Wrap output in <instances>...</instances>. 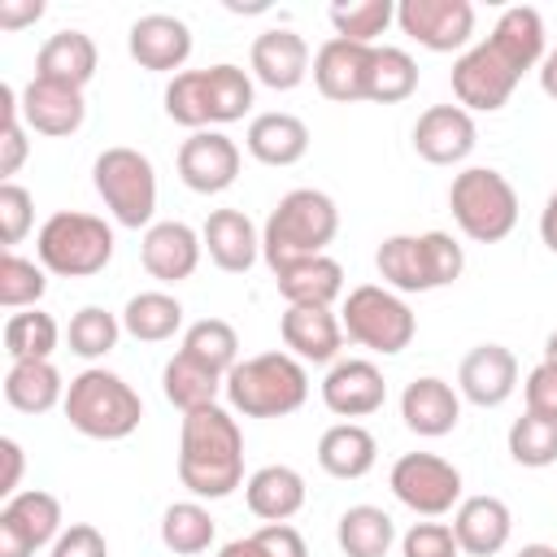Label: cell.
<instances>
[{"instance_id": "obj_53", "label": "cell", "mask_w": 557, "mask_h": 557, "mask_svg": "<svg viewBox=\"0 0 557 557\" xmlns=\"http://www.w3.org/2000/svg\"><path fill=\"white\" fill-rule=\"evenodd\" d=\"M218 557H270V553L257 544V535H239V540L222 544V548H218Z\"/></svg>"}, {"instance_id": "obj_8", "label": "cell", "mask_w": 557, "mask_h": 557, "mask_svg": "<svg viewBox=\"0 0 557 557\" xmlns=\"http://www.w3.org/2000/svg\"><path fill=\"white\" fill-rule=\"evenodd\" d=\"M448 209H453L457 231L474 244H500L518 226V191L492 165H470L453 174Z\"/></svg>"}, {"instance_id": "obj_5", "label": "cell", "mask_w": 557, "mask_h": 557, "mask_svg": "<svg viewBox=\"0 0 557 557\" xmlns=\"http://www.w3.org/2000/svg\"><path fill=\"white\" fill-rule=\"evenodd\" d=\"M374 265L383 274V287L413 296L435 292L461 278L466 252L448 231H422V235H387L374 252Z\"/></svg>"}, {"instance_id": "obj_30", "label": "cell", "mask_w": 557, "mask_h": 557, "mask_svg": "<svg viewBox=\"0 0 557 557\" xmlns=\"http://www.w3.org/2000/svg\"><path fill=\"white\" fill-rule=\"evenodd\" d=\"M379 461V440L361 422H335L318 440V466L331 479H366Z\"/></svg>"}, {"instance_id": "obj_9", "label": "cell", "mask_w": 557, "mask_h": 557, "mask_svg": "<svg viewBox=\"0 0 557 557\" xmlns=\"http://www.w3.org/2000/svg\"><path fill=\"white\" fill-rule=\"evenodd\" d=\"M91 183H96V196L104 200V209L113 213L117 226H131V231H148L152 226V213H157V170L152 161L139 152V148H104L91 165Z\"/></svg>"}, {"instance_id": "obj_17", "label": "cell", "mask_w": 557, "mask_h": 557, "mask_svg": "<svg viewBox=\"0 0 557 557\" xmlns=\"http://www.w3.org/2000/svg\"><path fill=\"white\" fill-rule=\"evenodd\" d=\"M283 348L305 366H335L344 344V322L326 305H287L278 318Z\"/></svg>"}, {"instance_id": "obj_6", "label": "cell", "mask_w": 557, "mask_h": 557, "mask_svg": "<svg viewBox=\"0 0 557 557\" xmlns=\"http://www.w3.org/2000/svg\"><path fill=\"white\" fill-rule=\"evenodd\" d=\"M61 409L70 426L87 440H126L139 431V418H144L139 392L104 366H87L83 374H74Z\"/></svg>"}, {"instance_id": "obj_42", "label": "cell", "mask_w": 557, "mask_h": 557, "mask_svg": "<svg viewBox=\"0 0 557 557\" xmlns=\"http://www.w3.org/2000/svg\"><path fill=\"white\" fill-rule=\"evenodd\" d=\"M326 17H331L339 39L374 48V39L396 22V4L392 0H348V4H331Z\"/></svg>"}, {"instance_id": "obj_31", "label": "cell", "mask_w": 557, "mask_h": 557, "mask_svg": "<svg viewBox=\"0 0 557 557\" xmlns=\"http://www.w3.org/2000/svg\"><path fill=\"white\" fill-rule=\"evenodd\" d=\"M274 287L287 305H335L344 296V265L335 257H309L274 274Z\"/></svg>"}, {"instance_id": "obj_40", "label": "cell", "mask_w": 557, "mask_h": 557, "mask_svg": "<svg viewBox=\"0 0 557 557\" xmlns=\"http://www.w3.org/2000/svg\"><path fill=\"white\" fill-rule=\"evenodd\" d=\"M418 91V61L405 48L374 44V65H370V100L374 104H400Z\"/></svg>"}, {"instance_id": "obj_56", "label": "cell", "mask_w": 557, "mask_h": 557, "mask_svg": "<svg viewBox=\"0 0 557 557\" xmlns=\"http://www.w3.org/2000/svg\"><path fill=\"white\" fill-rule=\"evenodd\" d=\"M544 361H553V366H557V331L544 339Z\"/></svg>"}, {"instance_id": "obj_20", "label": "cell", "mask_w": 557, "mask_h": 557, "mask_svg": "<svg viewBox=\"0 0 557 557\" xmlns=\"http://www.w3.org/2000/svg\"><path fill=\"white\" fill-rule=\"evenodd\" d=\"M513 387H518V357L505 344H479L457 366V392L479 409L505 405Z\"/></svg>"}, {"instance_id": "obj_18", "label": "cell", "mask_w": 557, "mask_h": 557, "mask_svg": "<svg viewBox=\"0 0 557 557\" xmlns=\"http://www.w3.org/2000/svg\"><path fill=\"white\" fill-rule=\"evenodd\" d=\"M387 400V383H383V370L366 357H344L326 370L322 379V405L335 413V418H370L379 413Z\"/></svg>"}, {"instance_id": "obj_39", "label": "cell", "mask_w": 557, "mask_h": 557, "mask_svg": "<svg viewBox=\"0 0 557 557\" xmlns=\"http://www.w3.org/2000/svg\"><path fill=\"white\" fill-rule=\"evenodd\" d=\"M117 339H122V318L109 313V309H100V305H83V309L70 318V326H65V344H70V352L83 357V361L109 357V352L117 348Z\"/></svg>"}, {"instance_id": "obj_1", "label": "cell", "mask_w": 557, "mask_h": 557, "mask_svg": "<svg viewBox=\"0 0 557 557\" xmlns=\"http://www.w3.org/2000/svg\"><path fill=\"white\" fill-rule=\"evenodd\" d=\"M544 17L531 4H513L496 17L492 35L453 61V96L470 113H496L509 104L527 70L544 61Z\"/></svg>"}, {"instance_id": "obj_41", "label": "cell", "mask_w": 557, "mask_h": 557, "mask_svg": "<svg viewBox=\"0 0 557 557\" xmlns=\"http://www.w3.org/2000/svg\"><path fill=\"white\" fill-rule=\"evenodd\" d=\"M205 83H209V113H213V126L239 122V117L252 109V78H248V70H239V65H231V61H218V65H205Z\"/></svg>"}, {"instance_id": "obj_13", "label": "cell", "mask_w": 557, "mask_h": 557, "mask_svg": "<svg viewBox=\"0 0 557 557\" xmlns=\"http://www.w3.org/2000/svg\"><path fill=\"white\" fill-rule=\"evenodd\" d=\"M396 26L426 52H457L474 35V4L470 0H400Z\"/></svg>"}, {"instance_id": "obj_29", "label": "cell", "mask_w": 557, "mask_h": 557, "mask_svg": "<svg viewBox=\"0 0 557 557\" xmlns=\"http://www.w3.org/2000/svg\"><path fill=\"white\" fill-rule=\"evenodd\" d=\"M244 500L261 522H287L305 509V474L292 466H261L244 479Z\"/></svg>"}, {"instance_id": "obj_38", "label": "cell", "mask_w": 557, "mask_h": 557, "mask_svg": "<svg viewBox=\"0 0 557 557\" xmlns=\"http://www.w3.org/2000/svg\"><path fill=\"white\" fill-rule=\"evenodd\" d=\"M187 357H196L200 366H209L213 374H231L235 366H239V335H235V326L231 322H222V318H200V322H191L187 331H183V344H178Z\"/></svg>"}, {"instance_id": "obj_3", "label": "cell", "mask_w": 557, "mask_h": 557, "mask_svg": "<svg viewBox=\"0 0 557 557\" xmlns=\"http://www.w3.org/2000/svg\"><path fill=\"white\" fill-rule=\"evenodd\" d=\"M335 231H339L335 200L318 187H296L270 209V218L261 226V257H265L270 274H278L296 261L322 257L326 244L335 239Z\"/></svg>"}, {"instance_id": "obj_46", "label": "cell", "mask_w": 557, "mask_h": 557, "mask_svg": "<svg viewBox=\"0 0 557 557\" xmlns=\"http://www.w3.org/2000/svg\"><path fill=\"white\" fill-rule=\"evenodd\" d=\"M457 535L448 522H413L400 535V557H457Z\"/></svg>"}, {"instance_id": "obj_34", "label": "cell", "mask_w": 557, "mask_h": 557, "mask_svg": "<svg viewBox=\"0 0 557 557\" xmlns=\"http://www.w3.org/2000/svg\"><path fill=\"white\" fill-rule=\"evenodd\" d=\"M335 540L344 557H387L396 544V522L379 505H348L335 522Z\"/></svg>"}, {"instance_id": "obj_54", "label": "cell", "mask_w": 557, "mask_h": 557, "mask_svg": "<svg viewBox=\"0 0 557 557\" xmlns=\"http://www.w3.org/2000/svg\"><path fill=\"white\" fill-rule=\"evenodd\" d=\"M540 91L548 96V100H557V48H548L544 52V61H540Z\"/></svg>"}, {"instance_id": "obj_45", "label": "cell", "mask_w": 557, "mask_h": 557, "mask_svg": "<svg viewBox=\"0 0 557 557\" xmlns=\"http://www.w3.org/2000/svg\"><path fill=\"white\" fill-rule=\"evenodd\" d=\"M30 226H35V196L22 183H0V239H4V252H13V244H22Z\"/></svg>"}, {"instance_id": "obj_33", "label": "cell", "mask_w": 557, "mask_h": 557, "mask_svg": "<svg viewBox=\"0 0 557 557\" xmlns=\"http://www.w3.org/2000/svg\"><path fill=\"white\" fill-rule=\"evenodd\" d=\"M4 400L17 413H48L65 405V379L52 361H13L4 374Z\"/></svg>"}, {"instance_id": "obj_24", "label": "cell", "mask_w": 557, "mask_h": 557, "mask_svg": "<svg viewBox=\"0 0 557 557\" xmlns=\"http://www.w3.org/2000/svg\"><path fill=\"white\" fill-rule=\"evenodd\" d=\"M87 117V100L78 87H65V83H48V78H30L22 87V122L35 131V135H52V139H65L83 126Z\"/></svg>"}, {"instance_id": "obj_22", "label": "cell", "mask_w": 557, "mask_h": 557, "mask_svg": "<svg viewBox=\"0 0 557 557\" xmlns=\"http://www.w3.org/2000/svg\"><path fill=\"white\" fill-rule=\"evenodd\" d=\"M248 65H252V78L270 91H292L305 83L309 74V44L305 35H296L292 26H274V30H261L252 39V52H248Z\"/></svg>"}, {"instance_id": "obj_14", "label": "cell", "mask_w": 557, "mask_h": 557, "mask_svg": "<svg viewBox=\"0 0 557 557\" xmlns=\"http://www.w3.org/2000/svg\"><path fill=\"white\" fill-rule=\"evenodd\" d=\"M239 144L222 131H196L178 144V178L196 196H218L239 178Z\"/></svg>"}, {"instance_id": "obj_50", "label": "cell", "mask_w": 557, "mask_h": 557, "mask_svg": "<svg viewBox=\"0 0 557 557\" xmlns=\"http://www.w3.org/2000/svg\"><path fill=\"white\" fill-rule=\"evenodd\" d=\"M0 457H4V479H0V496L9 500V496H17V492H22V466H26V457H22V444H17L13 435H4V440H0Z\"/></svg>"}, {"instance_id": "obj_43", "label": "cell", "mask_w": 557, "mask_h": 557, "mask_svg": "<svg viewBox=\"0 0 557 557\" xmlns=\"http://www.w3.org/2000/svg\"><path fill=\"white\" fill-rule=\"evenodd\" d=\"M505 444H509V457H513L518 466H527V470H544V466L557 461V422H553V418L522 413V418H513Z\"/></svg>"}, {"instance_id": "obj_15", "label": "cell", "mask_w": 557, "mask_h": 557, "mask_svg": "<svg viewBox=\"0 0 557 557\" xmlns=\"http://www.w3.org/2000/svg\"><path fill=\"white\" fill-rule=\"evenodd\" d=\"M479 144L474 113L461 104H431L413 122V152L426 165H461Z\"/></svg>"}, {"instance_id": "obj_47", "label": "cell", "mask_w": 557, "mask_h": 557, "mask_svg": "<svg viewBox=\"0 0 557 557\" xmlns=\"http://www.w3.org/2000/svg\"><path fill=\"white\" fill-rule=\"evenodd\" d=\"M522 396H527V413L557 422V366H553V361H540V366L522 379Z\"/></svg>"}, {"instance_id": "obj_55", "label": "cell", "mask_w": 557, "mask_h": 557, "mask_svg": "<svg viewBox=\"0 0 557 557\" xmlns=\"http://www.w3.org/2000/svg\"><path fill=\"white\" fill-rule=\"evenodd\" d=\"M513 557H557V548L553 544H522Z\"/></svg>"}, {"instance_id": "obj_44", "label": "cell", "mask_w": 557, "mask_h": 557, "mask_svg": "<svg viewBox=\"0 0 557 557\" xmlns=\"http://www.w3.org/2000/svg\"><path fill=\"white\" fill-rule=\"evenodd\" d=\"M48 292V270L30 257H17V252H4L0 257V305L4 309H39Z\"/></svg>"}, {"instance_id": "obj_25", "label": "cell", "mask_w": 557, "mask_h": 557, "mask_svg": "<svg viewBox=\"0 0 557 557\" xmlns=\"http://www.w3.org/2000/svg\"><path fill=\"white\" fill-rule=\"evenodd\" d=\"M200 239H205L209 261L226 274H248L261 257V231L239 209H213L200 226Z\"/></svg>"}, {"instance_id": "obj_51", "label": "cell", "mask_w": 557, "mask_h": 557, "mask_svg": "<svg viewBox=\"0 0 557 557\" xmlns=\"http://www.w3.org/2000/svg\"><path fill=\"white\" fill-rule=\"evenodd\" d=\"M44 17V0H0V30H22Z\"/></svg>"}, {"instance_id": "obj_32", "label": "cell", "mask_w": 557, "mask_h": 557, "mask_svg": "<svg viewBox=\"0 0 557 557\" xmlns=\"http://www.w3.org/2000/svg\"><path fill=\"white\" fill-rule=\"evenodd\" d=\"M226 387V379L222 374H213L209 366H200L196 357H187L183 348L165 361V370H161V392H165V400L178 409V413H196V409H205V405H218V392Z\"/></svg>"}, {"instance_id": "obj_16", "label": "cell", "mask_w": 557, "mask_h": 557, "mask_svg": "<svg viewBox=\"0 0 557 557\" xmlns=\"http://www.w3.org/2000/svg\"><path fill=\"white\" fill-rule=\"evenodd\" d=\"M370 65H374V48L331 35L313 52V83L326 100L357 104V100H370Z\"/></svg>"}, {"instance_id": "obj_26", "label": "cell", "mask_w": 557, "mask_h": 557, "mask_svg": "<svg viewBox=\"0 0 557 557\" xmlns=\"http://www.w3.org/2000/svg\"><path fill=\"white\" fill-rule=\"evenodd\" d=\"M400 418H405V426H409L413 435L440 440V435H448V431L457 426V418H461V392H457L453 383L435 379V374H422V379H413V383L400 392Z\"/></svg>"}, {"instance_id": "obj_12", "label": "cell", "mask_w": 557, "mask_h": 557, "mask_svg": "<svg viewBox=\"0 0 557 557\" xmlns=\"http://www.w3.org/2000/svg\"><path fill=\"white\" fill-rule=\"evenodd\" d=\"M61 531V500L44 487H26L0 505V557H35Z\"/></svg>"}, {"instance_id": "obj_36", "label": "cell", "mask_w": 557, "mask_h": 557, "mask_svg": "<svg viewBox=\"0 0 557 557\" xmlns=\"http://www.w3.org/2000/svg\"><path fill=\"white\" fill-rule=\"evenodd\" d=\"M213 535H218V522H213V513L200 500H174L161 513V544L174 557H200V553H209Z\"/></svg>"}, {"instance_id": "obj_4", "label": "cell", "mask_w": 557, "mask_h": 557, "mask_svg": "<svg viewBox=\"0 0 557 557\" xmlns=\"http://www.w3.org/2000/svg\"><path fill=\"white\" fill-rule=\"evenodd\" d=\"M222 392L231 413L287 418L309 400V374H305V361H296L292 352H257L226 374Z\"/></svg>"}, {"instance_id": "obj_48", "label": "cell", "mask_w": 557, "mask_h": 557, "mask_svg": "<svg viewBox=\"0 0 557 557\" xmlns=\"http://www.w3.org/2000/svg\"><path fill=\"white\" fill-rule=\"evenodd\" d=\"M48 557H109V544L91 522H70L48 548Z\"/></svg>"}, {"instance_id": "obj_27", "label": "cell", "mask_w": 557, "mask_h": 557, "mask_svg": "<svg viewBox=\"0 0 557 557\" xmlns=\"http://www.w3.org/2000/svg\"><path fill=\"white\" fill-rule=\"evenodd\" d=\"M96 65H100V52L91 44V35L83 30H57L44 39L39 57H35V78H48V83H65V87H87L96 78Z\"/></svg>"}, {"instance_id": "obj_28", "label": "cell", "mask_w": 557, "mask_h": 557, "mask_svg": "<svg viewBox=\"0 0 557 557\" xmlns=\"http://www.w3.org/2000/svg\"><path fill=\"white\" fill-rule=\"evenodd\" d=\"M244 144H248L252 161L283 170V165H296V161L309 152V126H305L296 113H283V109L257 113V117L248 122Z\"/></svg>"}, {"instance_id": "obj_19", "label": "cell", "mask_w": 557, "mask_h": 557, "mask_svg": "<svg viewBox=\"0 0 557 557\" xmlns=\"http://www.w3.org/2000/svg\"><path fill=\"white\" fill-rule=\"evenodd\" d=\"M126 48H131L139 70H152V74L178 70L183 74V65L191 57V26L174 13H144L139 22H131Z\"/></svg>"}, {"instance_id": "obj_52", "label": "cell", "mask_w": 557, "mask_h": 557, "mask_svg": "<svg viewBox=\"0 0 557 557\" xmlns=\"http://www.w3.org/2000/svg\"><path fill=\"white\" fill-rule=\"evenodd\" d=\"M540 239H544V248L557 257V187H553V196H548L544 209H540Z\"/></svg>"}, {"instance_id": "obj_10", "label": "cell", "mask_w": 557, "mask_h": 557, "mask_svg": "<svg viewBox=\"0 0 557 557\" xmlns=\"http://www.w3.org/2000/svg\"><path fill=\"white\" fill-rule=\"evenodd\" d=\"M339 322H344V335L370 352H383V357H396L413 344L418 335V318L409 309V300L392 287H379V283H361L344 296V309H339Z\"/></svg>"}, {"instance_id": "obj_7", "label": "cell", "mask_w": 557, "mask_h": 557, "mask_svg": "<svg viewBox=\"0 0 557 557\" xmlns=\"http://www.w3.org/2000/svg\"><path fill=\"white\" fill-rule=\"evenodd\" d=\"M113 226L96 213L61 209L52 213L35 235V257L57 278H91L113 261Z\"/></svg>"}, {"instance_id": "obj_49", "label": "cell", "mask_w": 557, "mask_h": 557, "mask_svg": "<svg viewBox=\"0 0 557 557\" xmlns=\"http://www.w3.org/2000/svg\"><path fill=\"white\" fill-rule=\"evenodd\" d=\"M252 535H257V544H261L270 557H309L305 535H300L292 522H265V527H257Z\"/></svg>"}, {"instance_id": "obj_21", "label": "cell", "mask_w": 557, "mask_h": 557, "mask_svg": "<svg viewBox=\"0 0 557 557\" xmlns=\"http://www.w3.org/2000/svg\"><path fill=\"white\" fill-rule=\"evenodd\" d=\"M205 239L187 222H152L139 239V261L157 283H183L196 274Z\"/></svg>"}, {"instance_id": "obj_23", "label": "cell", "mask_w": 557, "mask_h": 557, "mask_svg": "<svg viewBox=\"0 0 557 557\" xmlns=\"http://www.w3.org/2000/svg\"><path fill=\"white\" fill-rule=\"evenodd\" d=\"M453 535L466 557H496L513 535V513L500 496H461L453 509Z\"/></svg>"}, {"instance_id": "obj_37", "label": "cell", "mask_w": 557, "mask_h": 557, "mask_svg": "<svg viewBox=\"0 0 557 557\" xmlns=\"http://www.w3.org/2000/svg\"><path fill=\"white\" fill-rule=\"evenodd\" d=\"M57 339H61V331H57L52 313H44V309H17L4 322V352H9V361H52Z\"/></svg>"}, {"instance_id": "obj_11", "label": "cell", "mask_w": 557, "mask_h": 557, "mask_svg": "<svg viewBox=\"0 0 557 557\" xmlns=\"http://www.w3.org/2000/svg\"><path fill=\"white\" fill-rule=\"evenodd\" d=\"M392 496L422 513V518H444L461 505V470L453 461H444L440 453H405L396 457L392 474H387Z\"/></svg>"}, {"instance_id": "obj_35", "label": "cell", "mask_w": 557, "mask_h": 557, "mask_svg": "<svg viewBox=\"0 0 557 557\" xmlns=\"http://www.w3.org/2000/svg\"><path fill=\"white\" fill-rule=\"evenodd\" d=\"M122 331L139 344H161L183 331V305L170 292H135L122 309Z\"/></svg>"}, {"instance_id": "obj_2", "label": "cell", "mask_w": 557, "mask_h": 557, "mask_svg": "<svg viewBox=\"0 0 557 557\" xmlns=\"http://www.w3.org/2000/svg\"><path fill=\"white\" fill-rule=\"evenodd\" d=\"M178 483L196 500H226L244 487V431L231 409L205 405L178 426Z\"/></svg>"}]
</instances>
